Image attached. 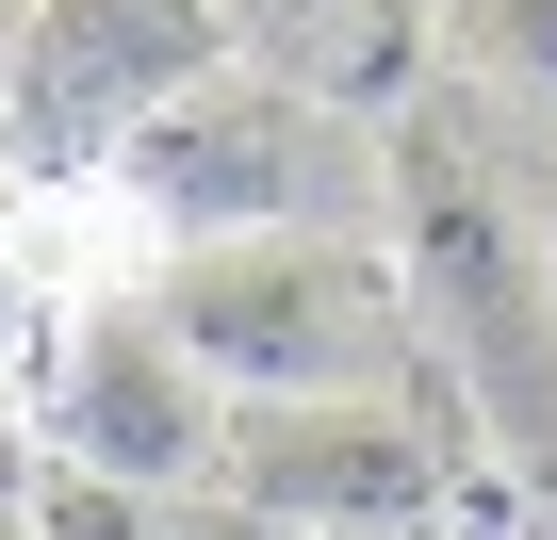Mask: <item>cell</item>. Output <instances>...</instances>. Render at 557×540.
Masks as SVG:
<instances>
[{
    "label": "cell",
    "mask_w": 557,
    "mask_h": 540,
    "mask_svg": "<svg viewBox=\"0 0 557 540\" xmlns=\"http://www.w3.org/2000/svg\"><path fill=\"white\" fill-rule=\"evenodd\" d=\"M394 262L426 296L443 393L475 410L492 475L524 507H557V213L475 148V115H410L394 131Z\"/></svg>",
    "instance_id": "cell-1"
},
{
    "label": "cell",
    "mask_w": 557,
    "mask_h": 540,
    "mask_svg": "<svg viewBox=\"0 0 557 540\" xmlns=\"http://www.w3.org/2000/svg\"><path fill=\"white\" fill-rule=\"evenodd\" d=\"M148 312L181 328V361L230 410H345V393H443L410 262H377L361 229H246V246H181Z\"/></svg>",
    "instance_id": "cell-2"
},
{
    "label": "cell",
    "mask_w": 557,
    "mask_h": 540,
    "mask_svg": "<svg viewBox=\"0 0 557 540\" xmlns=\"http://www.w3.org/2000/svg\"><path fill=\"white\" fill-rule=\"evenodd\" d=\"M115 279H164L181 246H246V229H361L394 213V148H361L329 99L296 83H197L164 131L115 148V180H83Z\"/></svg>",
    "instance_id": "cell-3"
},
{
    "label": "cell",
    "mask_w": 557,
    "mask_h": 540,
    "mask_svg": "<svg viewBox=\"0 0 557 540\" xmlns=\"http://www.w3.org/2000/svg\"><path fill=\"white\" fill-rule=\"evenodd\" d=\"M230 50H246L230 0H34L17 99H0V164L83 197V180H115L132 131H164L197 83H230Z\"/></svg>",
    "instance_id": "cell-4"
},
{
    "label": "cell",
    "mask_w": 557,
    "mask_h": 540,
    "mask_svg": "<svg viewBox=\"0 0 557 540\" xmlns=\"http://www.w3.org/2000/svg\"><path fill=\"white\" fill-rule=\"evenodd\" d=\"M17 410L50 426L66 475H115V491H164V507H213V475H230V393L181 361L148 279L132 296H66L34 377H17Z\"/></svg>",
    "instance_id": "cell-5"
},
{
    "label": "cell",
    "mask_w": 557,
    "mask_h": 540,
    "mask_svg": "<svg viewBox=\"0 0 557 540\" xmlns=\"http://www.w3.org/2000/svg\"><path fill=\"white\" fill-rule=\"evenodd\" d=\"M492 442L443 426V393H345V410H230V475L213 507L262 540H377V524H443V491Z\"/></svg>",
    "instance_id": "cell-6"
},
{
    "label": "cell",
    "mask_w": 557,
    "mask_h": 540,
    "mask_svg": "<svg viewBox=\"0 0 557 540\" xmlns=\"http://www.w3.org/2000/svg\"><path fill=\"white\" fill-rule=\"evenodd\" d=\"M443 17H459V50H475L508 99H541V115H557V0H443Z\"/></svg>",
    "instance_id": "cell-7"
},
{
    "label": "cell",
    "mask_w": 557,
    "mask_h": 540,
    "mask_svg": "<svg viewBox=\"0 0 557 540\" xmlns=\"http://www.w3.org/2000/svg\"><path fill=\"white\" fill-rule=\"evenodd\" d=\"M34 524H50V540H181V507H164V491H115V475H66V459H50Z\"/></svg>",
    "instance_id": "cell-8"
},
{
    "label": "cell",
    "mask_w": 557,
    "mask_h": 540,
    "mask_svg": "<svg viewBox=\"0 0 557 540\" xmlns=\"http://www.w3.org/2000/svg\"><path fill=\"white\" fill-rule=\"evenodd\" d=\"M34 491H50V426L0 393V524H34Z\"/></svg>",
    "instance_id": "cell-9"
},
{
    "label": "cell",
    "mask_w": 557,
    "mask_h": 540,
    "mask_svg": "<svg viewBox=\"0 0 557 540\" xmlns=\"http://www.w3.org/2000/svg\"><path fill=\"white\" fill-rule=\"evenodd\" d=\"M34 344H50V296H34V262L0 246V377H34Z\"/></svg>",
    "instance_id": "cell-10"
},
{
    "label": "cell",
    "mask_w": 557,
    "mask_h": 540,
    "mask_svg": "<svg viewBox=\"0 0 557 540\" xmlns=\"http://www.w3.org/2000/svg\"><path fill=\"white\" fill-rule=\"evenodd\" d=\"M17 50H34V0H0V99H17Z\"/></svg>",
    "instance_id": "cell-11"
},
{
    "label": "cell",
    "mask_w": 557,
    "mask_h": 540,
    "mask_svg": "<svg viewBox=\"0 0 557 540\" xmlns=\"http://www.w3.org/2000/svg\"><path fill=\"white\" fill-rule=\"evenodd\" d=\"M524 540H557V507H524Z\"/></svg>",
    "instance_id": "cell-12"
},
{
    "label": "cell",
    "mask_w": 557,
    "mask_h": 540,
    "mask_svg": "<svg viewBox=\"0 0 557 540\" xmlns=\"http://www.w3.org/2000/svg\"><path fill=\"white\" fill-rule=\"evenodd\" d=\"M377 540H443V524H377Z\"/></svg>",
    "instance_id": "cell-13"
},
{
    "label": "cell",
    "mask_w": 557,
    "mask_h": 540,
    "mask_svg": "<svg viewBox=\"0 0 557 540\" xmlns=\"http://www.w3.org/2000/svg\"><path fill=\"white\" fill-rule=\"evenodd\" d=\"M0 540H50V524H0Z\"/></svg>",
    "instance_id": "cell-14"
}]
</instances>
